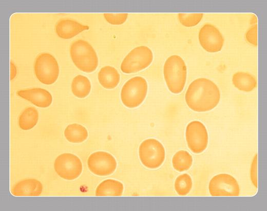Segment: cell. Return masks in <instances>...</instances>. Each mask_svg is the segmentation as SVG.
I'll list each match as a JSON object with an SVG mask.
<instances>
[{"mask_svg": "<svg viewBox=\"0 0 267 211\" xmlns=\"http://www.w3.org/2000/svg\"><path fill=\"white\" fill-rule=\"evenodd\" d=\"M186 103L193 111L202 112L210 111L217 106L220 100V92L211 80L200 78L189 85L185 95Z\"/></svg>", "mask_w": 267, "mask_h": 211, "instance_id": "1", "label": "cell"}, {"mask_svg": "<svg viewBox=\"0 0 267 211\" xmlns=\"http://www.w3.org/2000/svg\"><path fill=\"white\" fill-rule=\"evenodd\" d=\"M163 74L170 92L175 94L182 92L186 83L187 68L181 56L173 55L167 59L164 64Z\"/></svg>", "mask_w": 267, "mask_h": 211, "instance_id": "2", "label": "cell"}, {"mask_svg": "<svg viewBox=\"0 0 267 211\" xmlns=\"http://www.w3.org/2000/svg\"><path fill=\"white\" fill-rule=\"evenodd\" d=\"M72 61L80 70L92 72L97 68L98 58L92 46L87 41L78 40L73 42L70 47Z\"/></svg>", "mask_w": 267, "mask_h": 211, "instance_id": "3", "label": "cell"}, {"mask_svg": "<svg viewBox=\"0 0 267 211\" xmlns=\"http://www.w3.org/2000/svg\"><path fill=\"white\" fill-rule=\"evenodd\" d=\"M147 83L142 76H135L128 80L121 91L122 103L128 108H135L142 104L146 98Z\"/></svg>", "mask_w": 267, "mask_h": 211, "instance_id": "4", "label": "cell"}, {"mask_svg": "<svg viewBox=\"0 0 267 211\" xmlns=\"http://www.w3.org/2000/svg\"><path fill=\"white\" fill-rule=\"evenodd\" d=\"M152 60L151 49L146 46H140L132 49L124 57L121 70L127 74L137 72L148 67Z\"/></svg>", "mask_w": 267, "mask_h": 211, "instance_id": "5", "label": "cell"}, {"mask_svg": "<svg viewBox=\"0 0 267 211\" xmlns=\"http://www.w3.org/2000/svg\"><path fill=\"white\" fill-rule=\"evenodd\" d=\"M141 162L146 167L156 169L163 163L165 157V149L163 145L153 138L143 141L139 148Z\"/></svg>", "mask_w": 267, "mask_h": 211, "instance_id": "6", "label": "cell"}, {"mask_svg": "<svg viewBox=\"0 0 267 211\" xmlns=\"http://www.w3.org/2000/svg\"><path fill=\"white\" fill-rule=\"evenodd\" d=\"M34 71L38 80L45 85L53 84L59 75L60 69L55 58L49 53H42L36 58Z\"/></svg>", "mask_w": 267, "mask_h": 211, "instance_id": "7", "label": "cell"}, {"mask_svg": "<svg viewBox=\"0 0 267 211\" xmlns=\"http://www.w3.org/2000/svg\"><path fill=\"white\" fill-rule=\"evenodd\" d=\"M54 168L56 174L62 178L72 180L81 175L83 166L81 161L76 155L64 153L55 159Z\"/></svg>", "mask_w": 267, "mask_h": 211, "instance_id": "8", "label": "cell"}, {"mask_svg": "<svg viewBox=\"0 0 267 211\" xmlns=\"http://www.w3.org/2000/svg\"><path fill=\"white\" fill-rule=\"evenodd\" d=\"M185 137L189 149L195 154H200L207 146L208 137L205 125L200 121H193L186 128Z\"/></svg>", "mask_w": 267, "mask_h": 211, "instance_id": "9", "label": "cell"}, {"mask_svg": "<svg viewBox=\"0 0 267 211\" xmlns=\"http://www.w3.org/2000/svg\"><path fill=\"white\" fill-rule=\"evenodd\" d=\"M208 190L212 196H238L240 194L237 181L227 174L214 176L209 182Z\"/></svg>", "mask_w": 267, "mask_h": 211, "instance_id": "10", "label": "cell"}, {"mask_svg": "<svg viewBox=\"0 0 267 211\" xmlns=\"http://www.w3.org/2000/svg\"><path fill=\"white\" fill-rule=\"evenodd\" d=\"M87 165L91 172L99 176L112 174L116 169L117 163L110 154L98 151L91 154L87 160Z\"/></svg>", "mask_w": 267, "mask_h": 211, "instance_id": "11", "label": "cell"}, {"mask_svg": "<svg viewBox=\"0 0 267 211\" xmlns=\"http://www.w3.org/2000/svg\"><path fill=\"white\" fill-rule=\"evenodd\" d=\"M199 41L202 47L211 53L220 51L224 44V38L215 26L205 24L199 32Z\"/></svg>", "mask_w": 267, "mask_h": 211, "instance_id": "12", "label": "cell"}, {"mask_svg": "<svg viewBox=\"0 0 267 211\" xmlns=\"http://www.w3.org/2000/svg\"><path fill=\"white\" fill-rule=\"evenodd\" d=\"M16 93L20 97L41 108L49 107L52 101L51 93L47 90L41 88L20 90Z\"/></svg>", "mask_w": 267, "mask_h": 211, "instance_id": "13", "label": "cell"}, {"mask_svg": "<svg viewBox=\"0 0 267 211\" xmlns=\"http://www.w3.org/2000/svg\"><path fill=\"white\" fill-rule=\"evenodd\" d=\"M89 28L88 26L83 25L75 20L65 18L58 22L55 26V32L60 37L69 39Z\"/></svg>", "mask_w": 267, "mask_h": 211, "instance_id": "14", "label": "cell"}, {"mask_svg": "<svg viewBox=\"0 0 267 211\" xmlns=\"http://www.w3.org/2000/svg\"><path fill=\"white\" fill-rule=\"evenodd\" d=\"M43 191L42 184L34 179H27L15 184L11 193L15 196H38Z\"/></svg>", "mask_w": 267, "mask_h": 211, "instance_id": "15", "label": "cell"}, {"mask_svg": "<svg viewBox=\"0 0 267 211\" xmlns=\"http://www.w3.org/2000/svg\"><path fill=\"white\" fill-rule=\"evenodd\" d=\"M99 82L104 88L111 89L119 83L120 75L117 70L110 66H105L99 71L98 75Z\"/></svg>", "mask_w": 267, "mask_h": 211, "instance_id": "16", "label": "cell"}, {"mask_svg": "<svg viewBox=\"0 0 267 211\" xmlns=\"http://www.w3.org/2000/svg\"><path fill=\"white\" fill-rule=\"evenodd\" d=\"M124 189L123 184L114 179H107L102 181L96 190L97 196H120Z\"/></svg>", "mask_w": 267, "mask_h": 211, "instance_id": "17", "label": "cell"}, {"mask_svg": "<svg viewBox=\"0 0 267 211\" xmlns=\"http://www.w3.org/2000/svg\"><path fill=\"white\" fill-rule=\"evenodd\" d=\"M232 83L238 90L250 92L254 90L257 86V80L252 74L239 71L235 73L232 76Z\"/></svg>", "mask_w": 267, "mask_h": 211, "instance_id": "18", "label": "cell"}, {"mask_svg": "<svg viewBox=\"0 0 267 211\" xmlns=\"http://www.w3.org/2000/svg\"><path fill=\"white\" fill-rule=\"evenodd\" d=\"M64 133L66 140L73 143H81L86 140L88 136L86 128L76 123L68 125Z\"/></svg>", "mask_w": 267, "mask_h": 211, "instance_id": "19", "label": "cell"}, {"mask_svg": "<svg viewBox=\"0 0 267 211\" xmlns=\"http://www.w3.org/2000/svg\"><path fill=\"white\" fill-rule=\"evenodd\" d=\"M71 88L72 93L76 97L82 99L89 94L91 85L86 76L79 74L72 80Z\"/></svg>", "mask_w": 267, "mask_h": 211, "instance_id": "20", "label": "cell"}, {"mask_svg": "<svg viewBox=\"0 0 267 211\" xmlns=\"http://www.w3.org/2000/svg\"><path fill=\"white\" fill-rule=\"evenodd\" d=\"M39 120V112L33 107L25 109L18 118V125L24 130H28L33 128Z\"/></svg>", "mask_w": 267, "mask_h": 211, "instance_id": "21", "label": "cell"}, {"mask_svg": "<svg viewBox=\"0 0 267 211\" xmlns=\"http://www.w3.org/2000/svg\"><path fill=\"white\" fill-rule=\"evenodd\" d=\"M193 163V158L190 154L185 150H179L173 156L172 164L177 171L182 172L188 170Z\"/></svg>", "mask_w": 267, "mask_h": 211, "instance_id": "22", "label": "cell"}, {"mask_svg": "<svg viewBox=\"0 0 267 211\" xmlns=\"http://www.w3.org/2000/svg\"><path fill=\"white\" fill-rule=\"evenodd\" d=\"M192 185V180L190 176L187 174H183L176 179L174 187L177 193L183 196L190 192Z\"/></svg>", "mask_w": 267, "mask_h": 211, "instance_id": "23", "label": "cell"}, {"mask_svg": "<svg viewBox=\"0 0 267 211\" xmlns=\"http://www.w3.org/2000/svg\"><path fill=\"white\" fill-rule=\"evenodd\" d=\"M203 13H179L178 17L180 23L187 27L197 25L202 20Z\"/></svg>", "mask_w": 267, "mask_h": 211, "instance_id": "24", "label": "cell"}, {"mask_svg": "<svg viewBox=\"0 0 267 211\" xmlns=\"http://www.w3.org/2000/svg\"><path fill=\"white\" fill-rule=\"evenodd\" d=\"M106 21L111 25H119L124 23L127 17L128 14L123 13H104Z\"/></svg>", "mask_w": 267, "mask_h": 211, "instance_id": "25", "label": "cell"}, {"mask_svg": "<svg viewBox=\"0 0 267 211\" xmlns=\"http://www.w3.org/2000/svg\"><path fill=\"white\" fill-rule=\"evenodd\" d=\"M246 41L254 46L257 45V25L256 24L251 26L245 33Z\"/></svg>", "mask_w": 267, "mask_h": 211, "instance_id": "26", "label": "cell"}, {"mask_svg": "<svg viewBox=\"0 0 267 211\" xmlns=\"http://www.w3.org/2000/svg\"><path fill=\"white\" fill-rule=\"evenodd\" d=\"M250 178L252 184L257 188V155L256 154L252 160L250 168Z\"/></svg>", "mask_w": 267, "mask_h": 211, "instance_id": "27", "label": "cell"}, {"mask_svg": "<svg viewBox=\"0 0 267 211\" xmlns=\"http://www.w3.org/2000/svg\"><path fill=\"white\" fill-rule=\"evenodd\" d=\"M17 73V70L15 65L10 62V80H12L16 76Z\"/></svg>", "mask_w": 267, "mask_h": 211, "instance_id": "28", "label": "cell"}]
</instances>
